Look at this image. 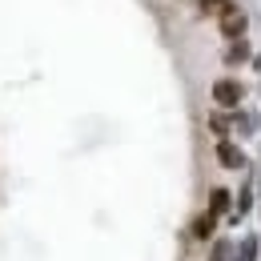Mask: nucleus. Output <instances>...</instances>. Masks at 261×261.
I'll return each instance as SVG.
<instances>
[{"instance_id": "f257e3e1", "label": "nucleus", "mask_w": 261, "mask_h": 261, "mask_svg": "<svg viewBox=\"0 0 261 261\" xmlns=\"http://www.w3.org/2000/svg\"><path fill=\"white\" fill-rule=\"evenodd\" d=\"M241 97H245V89H241L237 81H229V76L213 85V100H217L221 109H237V105H241Z\"/></svg>"}, {"instance_id": "f03ea898", "label": "nucleus", "mask_w": 261, "mask_h": 261, "mask_svg": "<svg viewBox=\"0 0 261 261\" xmlns=\"http://www.w3.org/2000/svg\"><path fill=\"white\" fill-rule=\"evenodd\" d=\"M221 33H225L229 40H241V36H245V12H241L237 4L221 12Z\"/></svg>"}, {"instance_id": "7ed1b4c3", "label": "nucleus", "mask_w": 261, "mask_h": 261, "mask_svg": "<svg viewBox=\"0 0 261 261\" xmlns=\"http://www.w3.org/2000/svg\"><path fill=\"white\" fill-rule=\"evenodd\" d=\"M217 157H221V165H225V169H237V165L245 161V157H241V149H237V145H229V141H221V145H217Z\"/></svg>"}, {"instance_id": "20e7f679", "label": "nucleus", "mask_w": 261, "mask_h": 261, "mask_svg": "<svg viewBox=\"0 0 261 261\" xmlns=\"http://www.w3.org/2000/svg\"><path fill=\"white\" fill-rule=\"evenodd\" d=\"M245 57H249V44H245V40H233L229 53H225V65H241Z\"/></svg>"}, {"instance_id": "39448f33", "label": "nucleus", "mask_w": 261, "mask_h": 261, "mask_svg": "<svg viewBox=\"0 0 261 261\" xmlns=\"http://www.w3.org/2000/svg\"><path fill=\"white\" fill-rule=\"evenodd\" d=\"M213 225H217V213H205V217H197V221H193V233H197V237H209Z\"/></svg>"}, {"instance_id": "423d86ee", "label": "nucleus", "mask_w": 261, "mask_h": 261, "mask_svg": "<svg viewBox=\"0 0 261 261\" xmlns=\"http://www.w3.org/2000/svg\"><path fill=\"white\" fill-rule=\"evenodd\" d=\"M229 209V189H213V197H209V213H225Z\"/></svg>"}, {"instance_id": "0eeeda50", "label": "nucleus", "mask_w": 261, "mask_h": 261, "mask_svg": "<svg viewBox=\"0 0 261 261\" xmlns=\"http://www.w3.org/2000/svg\"><path fill=\"white\" fill-rule=\"evenodd\" d=\"M225 8H233V0H201V12H209V16H221Z\"/></svg>"}, {"instance_id": "6e6552de", "label": "nucleus", "mask_w": 261, "mask_h": 261, "mask_svg": "<svg viewBox=\"0 0 261 261\" xmlns=\"http://www.w3.org/2000/svg\"><path fill=\"white\" fill-rule=\"evenodd\" d=\"M209 125H213V133H217V137H225V129H229V125H225V121H221V117H213Z\"/></svg>"}]
</instances>
